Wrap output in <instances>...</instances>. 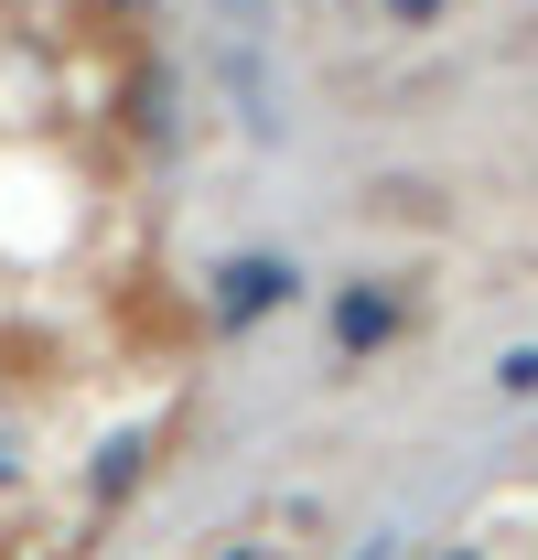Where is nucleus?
I'll list each match as a JSON object with an SVG mask.
<instances>
[{
    "label": "nucleus",
    "mask_w": 538,
    "mask_h": 560,
    "mask_svg": "<svg viewBox=\"0 0 538 560\" xmlns=\"http://www.w3.org/2000/svg\"><path fill=\"white\" fill-rule=\"evenodd\" d=\"M291 291H302V270H291V259H226V270H215V291H204V313H215V335H248L269 302H291Z\"/></svg>",
    "instance_id": "1"
},
{
    "label": "nucleus",
    "mask_w": 538,
    "mask_h": 560,
    "mask_svg": "<svg viewBox=\"0 0 538 560\" xmlns=\"http://www.w3.org/2000/svg\"><path fill=\"white\" fill-rule=\"evenodd\" d=\"M388 335H399V302H388V291H344L335 302V346L344 355H377Z\"/></svg>",
    "instance_id": "2"
},
{
    "label": "nucleus",
    "mask_w": 538,
    "mask_h": 560,
    "mask_svg": "<svg viewBox=\"0 0 538 560\" xmlns=\"http://www.w3.org/2000/svg\"><path fill=\"white\" fill-rule=\"evenodd\" d=\"M388 11H409V22H431V11H442V0H388Z\"/></svg>",
    "instance_id": "3"
},
{
    "label": "nucleus",
    "mask_w": 538,
    "mask_h": 560,
    "mask_svg": "<svg viewBox=\"0 0 538 560\" xmlns=\"http://www.w3.org/2000/svg\"><path fill=\"white\" fill-rule=\"evenodd\" d=\"M453 560H473V550H453Z\"/></svg>",
    "instance_id": "4"
}]
</instances>
